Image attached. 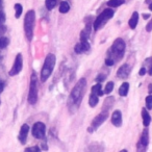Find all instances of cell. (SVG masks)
Here are the masks:
<instances>
[{"mask_svg":"<svg viewBox=\"0 0 152 152\" xmlns=\"http://www.w3.org/2000/svg\"><path fill=\"white\" fill-rule=\"evenodd\" d=\"M86 87H87V80H86V78L79 79L78 83H76L75 87L72 90L71 94H70V98H69L70 104L78 107L81 100H83V95L86 93Z\"/></svg>","mask_w":152,"mask_h":152,"instance_id":"cell-1","label":"cell"},{"mask_svg":"<svg viewBox=\"0 0 152 152\" xmlns=\"http://www.w3.org/2000/svg\"><path fill=\"white\" fill-rule=\"evenodd\" d=\"M55 61H56V58H55V55L52 53H49L46 56L44 65L42 67V71H41V81L42 83H45L51 75L55 67Z\"/></svg>","mask_w":152,"mask_h":152,"instance_id":"cell-2","label":"cell"},{"mask_svg":"<svg viewBox=\"0 0 152 152\" xmlns=\"http://www.w3.org/2000/svg\"><path fill=\"white\" fill-rule=\"evenodd\" d=\"M125 47H126V45H125V42L123 39L119 38L117 40H115V42L112 45V48L108 51V57L113 58L115 61H120L123 57V55H124Z\"/></svg>","mask_w":152,"mask_h":152,"instance_id":"cell-3","label":"cell"},{"mask_svg":"<svg viewBox=\"0 0 152 152\" xmlns=\"http://www.w3.org/2000/svg\"><path fill=\"white\" fill-rule=\"evenodd\" d=\"M34 22H36V13L34 11H28L24 19V32L28 41H31L34 37Z\"/></svg>","mask_w":152,"mask_h":152,"instance_id":"cell-4","label":"cell"},{"mask_svg":"<svg viewBox=\"0 0 152 152\" xmlns=\"http://www.w3.org/2000/svg\"><path fill=\"white\" fill-rule=\"evenodd\" d=\"M114 17V11L112 9H106L96 18L95 22H94V29L95 30H99L100 28H102L104 25L106 24V22L108 21L110 19Z\"/></svg>","mask_w":152,"mask_h":152,"instance_id":"cell-5","label":"cell"},{"mask_svg":"<svg viewBox=\"0 0 152 152\" xmlns=\"http://www.w3.org/2000/svg\"><path fill=\"white\" fill-rule=\"evenodd\" d=\"M38 101V83H37L36 73L31 74L30 77L29 93H28V102L30 104H36Z\"/></svg>","mask_w":152,"mask_h":152,"instance_id":"cell-6","label":"cell"},{"mask_svg":"<svg viewBox=\"0 0 152 152\" xmlns=\"http://www.w3.org/2000/svg\"><path fill=\"white\" fill-rule=\"evenodd\" d=\"M107 110H103V112H101L99 115H98L97 117H95V118L93 119V121H92V124L91 126L89 127V132H94V131L96 130V129L98 128V127L100 126V125L102 124V123L104 122V121L106 120V119L108 118V114H107Z\"/></svg>","mask_w":152,"mask_h":152,"instance_id":"cell-7","label":"cell"},{"mask_svg":"<svg viewBox=\"0 0 152 152\" xmlns=\"http://www.w3.org/2000/svg\"><path fill=\"white\" fill-rule=\"evenodd\" d=\"M22 68H23V56H22L21 53H18L15 58V61H14L13 68H12L11 71L9 72L10 76L18 75V74L21 72Z\"/></svg>","mask_w":152,"mask_h":152,"instance_id":"cell-8","label":"cell"},{"mask_svg":"<svg viewBox=\"0 0 152 152\" xmlns=\"http://www.w3.org/2000/svg\"><path fill=\"white\" fill-rule=\"evenodd\" d=\"M32 135L36 139H44L45 133H46V126L43 122H37L32 126Z\"/></svg>","mask_w":152,"mask_h":152,"instance_id":"cell-9","label":"cell"},{"mask_svg":"<svg viewBox=\"0 0 152 152\" xmlns=\"http://www.w3.org/2000/svg\"><path fill=\"white\" fill-rule=\"evenodd\" d=\"M131 68L129 65H123L119 68L118 72H117V76L121 79H126L128 78V76L130 75Z\"/></svg>","mask_w":152,"mask_h":152,"instance_id":"cell-10","label":"cell"},{"mask_svg":"<svg viewBox=\"0 0 152 152\" xmlns=\"http://www.w3.org/2000/svg\"><path fill=\"white\" fill-rule=\"evenodd\" d=\"M28 132H29V126L27 124H23L21 126V129H20L19 135H18V140H19L22 145H24L26 143V141H27Z\"/></svg>","mask_w":152,"mask_h":152,"instance_id":"cell-11","label":"cell"},{"mask_svg":"<svg viewBox=\"0 0 152 152\" xmlns=\"http://www.w3.org/2000/svg\"><path fill=\"white\" fill-rule=\"evenodd\" d=\"M112 123L116 127H120L122 125V114L120 110H115L112 115Z\"/></svg>","mask_w":152,"mask_h":152,"instance_id":"cell-12","label":"cell"},{"mask_svg":"<svg viewBox=\"0 0 152 152\" xmlns=\"http://www.w3.org/2000/svg\"><path fill=\"white\" fill-rule=\"evenodd\" d=\"M148 144H149V131H148V129L146 128V129H144L143 133H142L141 140H140V143L137 146L146 148L148 146Z\"/></svg>","mask_w":152,"mask_h":152,"instance_id":"cell-13","label":"cell"},{"mask_svg":"<svg viewBox=\"0 0 152 152\" xmlns=\"http://www.w3.org/2000/svg\"><path fill=\"white\" fill-rule=\"evenodd\" d=\"M142 118H143V124L145 127H148L151 123V116L149 115V113L147 112L146 108L142 110Z\"/></svg>","mask_w":152,"mask_h":152,"instance_id":"cell-14","label":"cell"},{"mask_svg":"<svg viewBox=\"0 0 152 152\" xmlns=\"http://www.w3.org/2000/svg\"><path fill=\"white\" fill-rule=\"evenodd\" d=\"M137 22H139V14H137V12H134L128 21L129 27H130L131 29H134V28L137 26Z\"/></svg>","mask_w":152,"mask_h":152,"instance_id":"cell-15","label":"cell"},{"mask_svg":"<svg viewBox=\"0 0 152 152\" xmlns=\"http://www.w3.org/2000/svg\"><path fill=\"white\" fill-rule=\"evenodd\" d=\"M129 91V83H123L121 85L120 89H119V95L124 97V96H127Z\"/></svg>","mask_w":152,"mask_h":152,"instance_id":"cell-16","label":"cell"},{"mask_svg":"<svg viewBox=\"0 0 152 152\" xmlns=\"http://www.w3.org/2000/svg\"><path fill=\"white\" fill-rule=\"evenodd\" d=\"M102 87L100 83H97V85H95L93 88H92V94H95V95H97L98 97L99 96H102L103 95V92H102Z\"/></svg>","mask_w":152,"mask_h":152,"instance_id":"cell-17","label":"cell"},{"mask_svg":"<svg viewBox=\"0 0 152 152\" xmlns=\"http://www.w3.org/2000/svg\"><path fill=\"white\" fill-rule=\"evenodd\" d=\"M125 2V0H108L107 5L110 7H118Z\"/></svg>","mask_w":152,"mask_h":152,"instance_id":"cell-18","label":"cell"},{"mask_svg":"<svg viewBox=\"0 0 152 152\" xmlns=\"http://www.w3.org/2000/svg\"><path fill=\"white\" fill-rule=\"evenodd\" d=\"M98 101H99V99H98V96L95 95V94L91 93V96H90V98H89L90 106H91V107H95V106L98 104Z\"/></svg>","mask_w":152,"mask_h":152,"instance_id":"cell-19","label":"cell"},{"mask_svg":"<svg viewBox=\"0 0 152 152\" xmlns=\"http://www.w3.org/2000/svg\"><path fill=\"white\" fill-rule=\"evenodd\" d=\"M70 11V5L67 1H61V4H59V12L61 14H65V13H68Z\"/></svg>","mask_w":152,"mask_h":152,"instance_id":"cell-20","label":"cell"},{"mask_svg":"<svg viewBox=\"0 0 152 152\" xmlns=\"http://www.w3.org/2000/svg\"><path fill=\"white\" fill-rule=\"evenodd\" d=\"M45 5H46V9L48 11H51L55 7L56 5V0H46L45 1Z\"/></svg>","mask_w":152,"mask_h":152,"instance_id":"cell-21","label":"cell"},{"mask_svg":"<svg viewBox=\"0 0 152 152\" xmlns=\"http://www.w3.org/2000/svg\"><path fill=\"white\" fill-rule=\"evenodd\" d=\"M15 11H16V14H15V17L17 18H20L22 15V12H23V7L20 3H16L15 4Z\"/></svg>","mask_w":152,"mask_h":152,"instance_id":"cell-22","label":"cell"},{"mask_svg":"<svg viewBox=\"0 0 152 152\" xmlns=\"http://www.w3.org/2000/svg\"><path fill=\"white\" fill-rule=\"evenodd\" d=\"M10 43V40L5 37H0V49H4L5 47H7Z\"/></svg>","mask_w":152,"mask_h":152,"instance_id":"cell-23","label":"cell"},{"mask_svg":"<svg viewBox=\"0 0 152 152\" xmlns=\"http://www.w3.org/2000/svg\"><path fill=\"white\" fill-rule=\"evenodd\" d=\"M113 90H114V83H113V81H110V83H107V85H106L105 90H104V93L110 94L113 92Z\"/></svg>","mask_w":152,"mask_h":152,"instance_id":"cell-24","label":"cell"},{"mask_svg":"<svg viewBox=\"0 0 152 152\" xmlns=\"http://www.w3.org/2000/svg\"><path fill=\"white\" fill-rule=\"evenodd\" d=\"M146 107L147 110H152V95L146 97Z\"/></svg>","mask_w":152,"mask_h":152,"instance_id":"cell-25","label":"cell"},{"mask_svg":"<svg viewBox=\"0 0 152 152\" xmlns=\"http://www.w3.org/2000/svg\"><path fill=\"white\" fill-rule=\"evenodd\" d=\"M146 64H147L148 67V74L152 76V57L146 59Z\"/></svg>","mask_w":152,"mask_h":152,"instance_id":"cell-26","label":"cell"},{"mask_svg":"<svg viewBox=\"0 0 152 152\" xmlns=\"http://www.w3.org/2000/svg\"><path fill=\"white\" fill-rule=\"evenodd\" d=\"M4 20H5V15L2 9V1L0 0V22H4Z\"/></svg>","mask_w":152,"mask_h":152,"instance_id":"cell-27","label":"cell"},{"mask_svg":"<svg viewBox=\"0 0 152 152\" xmlns=\"http://www.w3.org/2000/svg\"><path fill=\"white\" fill-rule=\"evenodd\" d=\"M74 50H75L76 53H83V52H85V51H83V46H81V44H80V42H79L78 44L75 45V48H74Z\"/></svg>","mask_w":152,"mask_h":152,"instance_id":"cell-28","label":"cell"},{"mask_svg":"<svg viewBox=\"0 0 152 152\" xmlns=\"http://www.w3.org/2000/svg\"><path fill=\"white\" fill-rule=\"evenodd\" d=\"M25 151H27V152H39L40 151V148H39L38 146H34V147L26 148Z\"/></svg>","mask_w":152,"mask_h":152,"instance_id":"cell-29","label":"cell"},{"mask_svg":"<svg viewBox=\"0 0 152 152\" xmlns=\"http://www.w3.org/2000/svg\"><path fill=\"white\" fill-rule=\"evenodd\" d=\"M105 78H106V75H104V74H99V75L96 77V81H98V83H102Z\"/></svg>","mask_w":152,"mask_h":152,"instance_id":"cell-30","label":"cell"},{"mask_svg":"<svg viewBox=\"0 0 152 152\" xmlns=\"http://www.w3.org/2000/svg\"><path fill=\"white\" fill-rule=\"evenodd\" d=\"M5 29H7V28H5L3 22H0V37L3 36V34L5 32Z\"/></svg>","mask_w":152,"mask_h":152,"instance_id":"cell-31","label":"cell"},{"mask_svg":"<svg viewBox=\"0 0 152 152\" xmlns=\"http://www.w3.org/2000/svg\"><path fill=\"white\" fill-rule=\"evenodd\" d=\"M115 64V61L113 58H110V57H107V58L105 59V65L106 66H113Z\"/></svg>","mask_w":152,"mask_h":152,"instance_id":"cell-32","label":"cell"},{"mask_svg":"<svg viewBox=\"0 0 152 152\" xmlns=\"http://www.w3.org/2000/svg\"><path fill=\"white\" fill-rule=\"evenodd\" d=\"M146 30H147L148 32H151L152 31V19L150 20V22L147 24V26H146Z\"/></svg>","mask_w":152,"mask_h":152,"instance_id":"cell-33","label":"cell"},{"mask_svg":"<svg viewBox=\"0 0 152 152\" xmlns=\"http://www.w3.org/2000/svg\"><path fill=\"white\" fill-rule=\"evenodd\" d=\"M139 74H140V75H141V76L145 75V74H146V68H145V67L141 68V69H140V72H139Z\"/></svg>","mask_w":152,"mask_h":152,"instance_id":"cell-34","label":"cell"},{"mask_svg":"<svg viewBox=\"0 0 152 152\" xmlns=\"http://www.w3.org/2000/svg\"><path fill=\"white\" fill-rule=\"evenodd\" d=\"M2 91H3V83L0 81V93H1Z\"/></svg>","mask_w":152,"mask_h":152,"instance_id":"cell-35","label":"cell"},{"mask_svg":"<svg viewBox=\"0 0 152 152\" xmlns=\"http://www.w3.org/2000/svg\"><path fill=\"white\" fill-rule=\"evenodd\" d=\"M148 89H149V92H150V93H152V83H151V85L148 86Z\"/></svg>","mask_w":152,"mask_h":152,"instance_id":"cell-36","label":"cell"},{"mask_svg":"<svg viewBox=\"0 0 152 152\" xmlns=\"http://www.w3.org/2000/svg\"><path fill=\"white\" fill-rule=\"evenodd\" d=\"M149 10H150V11L152 12V2L150 3V5H149Z\"/></svg>","mask_w":152,"mask_h":152,"instance_id":"cell-37","label":"cell"},{"mask_svg":"<svg viewBox=\"0 0 152 152\" xmlns=\"http://www.w3.org/2000/svg\"><path fill=\"white\" fill-rule=\"evenodd\" d=\"M143 17L145 18V19H147V18H149V15H144Z\"/></svg>","mask_w":152,"mask_h":152,"instance_id":"cell-38","label":"cell"}]
</instances>
